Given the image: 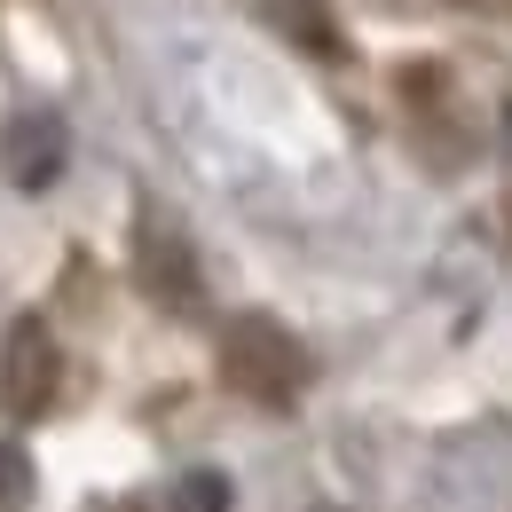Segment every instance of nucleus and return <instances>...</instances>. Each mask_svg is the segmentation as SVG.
Returning <instances> with one entry per match:
<instances>
[{
    "mask_svg": "<svg viewBox=\"0 0 512 512\" xmlns=\"http://www.w3.org/2000/svg\"><path fill=\"white\" fill-rule=\"evenodd\" d=\"M174 512H229V481H221V473H182Z\"/></svg>",
    "mask_w": 512,
    "mask_h": 512,
    "instance_id": "7ed1b4c3",
    "label": "nucleus"
},
{
    "mask_svg": "<svg viewBox=\"0 0 512 512\" xmlns=\"http://www.w3.org/2000/svg\"><path fill=\"white\" fill-rule=\"evenodd\" d=\"M56 394V347L40 323H16L8 331V371H0V402L8 410H40Z\"/></svg>",
    "mask_w": 512,
    "mask_h": 512,
    "instance_id": "f03ea898",
    "label": "nucleus"
},
{
    "mask_svg": "<svg viewBox=\"0 0 512 512\" xmlns=\"http://www.w3.org/2000/svg\"><path fill=\"white\" fill-rule=\"evenodd\" d=\"M268 8H276V16H292V24H300V40H308L316 56H331V48H339V40H331V16H323L316 0H268Z\"/></svg>",
    "mask_w": 512,
    "mask_h": 512,
    "instance_id": "39448f33",
    "label": "nucleus"
},
{
    "mask_svg": "<svg viewBox=\"0 0 512 512\" xmlns=\"http://www.w3.org/2000/svg\"><path fill=\"white\" fill-rule=\"evenodd\" d=\"M0 150H8V182L16 190H48L64 174V119L56 111H32V119H16V127L0 134Z\"/></svg>",
    "mask_w": 512,
    "mask_h": 512,
    "instance_id": "f257e3e1",
    "label": "nucleus"
},
{
    "mask_svg": "<svg viewBox=\"0 0 512 512\" xmlns=\"http://www.w3.org/2000/svg\"><path fill=\"white\" fill-rule=\"evenodd\" d=\"M24 497H32V457L0 442V512H24Z\"/></svg>",
    "mask_w": 512,
    "mask_h": 512,
    "instance_id": "20e7f679",
    "label": "nucleus"
}]
</instances>
